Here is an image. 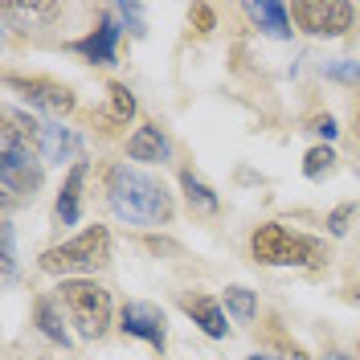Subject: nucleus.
<instances>
[{
	"mask_svg": "<svg viewBox=\"0 0 360 360\" xmlns=\"http://www.w3.org/2000/svg\"><path fill=\"white\" fill-rule=\"evenodd\" d=\"M107 201H111L115 217H123L127 225H164L172 221V197L156 176L115 164L107 172Z\"/></svg>",
	"mask_w": 360,
	"mask_h": 360,
	"instance_id": "f257e3e1",
	"label": "nucleus"
},
{
	"mask_svg": "<svg viewBox=\"0 0 360 360\" xmlns=\"http://www.w3.org/2000/svg\"><path fill=\"white\" fill-rule=\"evenodd\" d=\"M250 254L262 266H319L328 254L307 233H291L287 225L266 221L250 233Z\"/></svg>",
	"mask_w": 360,
	"mask_h": 360,
	"instance_id": "f03ea898",
	"label": "nucleus"
},
{
	"mask_svg": "<svg viewBox=\"0 0 360 360\" xmlns=\"http://www.w3.org/2000/svg\"><path fill=\"white\" fill-rule=\"evenodd\" d=\"M0 188L4 197H33L41 188V160L33 152V143L21 131L4 127L0 131Z\"/></svg>",
	"mask_w": 360,
	"mask_h": 360,
	"instance_id": "7ed1b4c3",
	"label": "nucleus"
},
{
	"mask_svg": "<svg viewBox=\"0 0 360 360\" xmlns=\"http://www.w3.org/2000/svg\"><path fill=\"white\" fill-rule=\"evenodd\" d=\"M107 262H111V233L103 225H90L78 238H70L62 246H49L41 254V270H49V274H66V270L86 274V270H98Z\"/></svg>",
	"mask_w": 360,
	"mask_h": 360,
	"instance_id": "20e7f679",
	"label": "nucleus"
},
{
	"mask_svg": "<svg viewBox=\"0 0 360 360\" xmlns=\"http://www.w3.org/2000/svg\"><path fill=\"white\" fill-rule=\"evenodd\" d=\"M58 299L66 303L70 319L78 323V332L86 340H98L107 332V323H111V295L103 291L98 283H90V278H62Z\"/></svg>",
	"mask_w": 360,
	"mask_h": 360,
	"instance_id": "39448f33",
	"label": "nucleus"
},
{
	"mask_svg": "<svg viewBox=\"0 0 360 360\" xmlns=\"http://www.w3.org/2000/svg\"><path fill=\"white\" fill-rule=\"evenodd\" d=\"M291 17L299 29H307L315 37H344L352 29L356 8L348 0H295Z\"/></svg>",
	"mask_w": 360,
	"mask_h": 360,
	"instance_id": "423d86ee",
	"label": "nucleus"
},
{
	"mask_svg": "<svg viewBox=\"0 0 360 360\" xmlns=\"http://www.w3.org/2000/svg\"><path fill=\"white\" fill-rule=\"evenodd\" d=\"M119 328L135 340H148L152 348L164 352V344H168V323H164V311H160L156 303H127L123 315H119Z\"/></svg>",
	"mask_w": 360,
	"mask_h": 360,
	"instance_id": "0eeeda50",
	"label": "nucleus"
},
{
	"mask_svg": "<svg viewBox=\"0 0 360 360\" xmlns=\"http://www.w3.org/2000/svg\"><path fill=\"white\" fill-rule=\"evenodd\" d=\"M8 90H21L29 107H41L49 115H70L74 111V94L58 82H45V78H8Z\"/></svg>",
	"mask_w": 360,
	"mask_h": 360,
	"instance_id": "6e6552de",
	"label": "nucleus"
},
{
	"mask_svg": "<svg viewBox=\"0 0 360 360\" xmlns=\"http://www.w3.org/2000/svg\"><path fill=\"white\" fill-rule=\"evenodd\" d=\"M115 49H119V25H115L111 17H103L94 33H86L82 41H74V53H82V58L98 62V66H111Z\"/></svg>",
	"mask_w": 360,
	"mask_h": 360,
	"instance_id": "1a4fd4ad",
	"label": "nucleus"
},
{
	"mask_svg": "<svg viewBox=\"0 0 360 360\" xmlns=\"http://www.w3.org/2000/svg\"><path fill=\"white\" fill-rule=\"evenodd\" d=\"M127 156L143 160V164H164V160L172 156V143H168V135L160 131L156 123H143V127H135V135L127 139Z\"/></svg>",
	"mask_w": 360,
	"mask_h": 360,
	"instance_id": "9d476101",
	"label": "nucleus"
},
{
	"mask_svg": "<svg viewBox=\"0 0 360 360\" xmlns=\"http://www.w3.org/2000/svg\"><path fill=\"white\" fill-rule=\"evenodd\" d=\"M246 13L258 21V29L266 33V37H278V41H287L295 29H291V8L287 4H278V0H250Z\"/></svg>",
	"mask_w": 360,
	"mask_h": 360,
	"instance_id": "9b49d317",
	"label": "nucleus"
},
{
	"mask_svg": "<svg viewBox=\"0 0 360 360\" xmlns=\"http://www.w3.org/2000/svg\"><path fill=\"white\" fill-rule=\"evenodd\" d=\"M41 156L49 160V164H82L78 160V135L70 131V127H62V123H41Z\"/></svg>",
	"mask_w": 360,
	"mask_h": 360,
	"instance_id": "f8f14e48",
	"label": "nucleus"
},
{
	"mask_svg": "<svg viewBox=\"0 0 360 360\" xmlns=\"http://www.w3.org/2000/svg\"><path fill=\"white\" fill-rule=\"evenodd\" d=\"M180 307L193 315V323L201 328L205 336L221 340L225 332H229V323H225V315H221V307H217V299H209V295H184V299H180Z\"/></svg>",
	"mask_w": 360,
	"mask_h": 360,
	"instance_id": "ddd939ff",
	"label": "nucleus"
},
{
	"mask_svg": "<svg viewBox=\"0 0 360 360\" xmlns=\"http://www.w3.org/2000/svg\"><path fill=\"white\" fill-rule=\"evenodd\" d=\"M82 180H86V164H74L62 193H58V221L62 225H74L82 217Z\"/></svg>",
	"mask_w": 360,
	"mask_h": 360,
	"instance_id": "4468645a",
	"label": "nucleus"
},
{
	"mask_svg": "<svg viewBox=\"0 0 360 360\" xmlns=\"http://www.w3.org/2000/svg\"><path fill=\"white\" fill-rule=\"evenodd\" d=\"M180 188H184V197H188V205L197 209V213H217V193L205 184L201 176H193V172H180Z\"/></svg>",
	"mask_w": 360,
	"mask_h": 360,
	"instance_id": "2eb2a0df",
	"label": "nucleus"
},
{
	"mask_svg": "<svg viewBox=\"0 0 360 360\" xmlns=\"http://www.w3.org/2000/svg\"><path fill=\"white\" fill-rule=\"evenodd\" d=\"M37 328H41V336H49L53 344L70 348V332H66V323H62V315H58V303H49V299L37 303Z\"/></svg>",
	"mask_w": 360,
	"mask_h": 360,
	"instance_id": "dca6fc26",
	"label": "nucleus"
},
{
	"mask_svg": "<svg viewBox=\"0 0 360 360\" xmlns=\"http://www.w3.org/2000/svg\"><path fill=\"white\" fill-rule=\"evenodd\" d=\"M225 311L233 315L238 323H250L254 311H258V299H254V291H246V287H225Z\"/></svg>",
	"mask_w": 360,
	"mask_h": 360,
	"instance_id": "f3484780",
	"label": "nucleus"
},
{
	"mask_svg": "<svg viewBox=\"0 0 360 360\" xmlns=\"http://www.w3.org/2000/svg\"><path fill=\"white\" fill-rule=\"evenodd\" d=\"M336 172V152L332 148H311L307 156H303V176L307 180H323Z\"/></svg>",
	"mask_w": 360,
	"mask_h": 360,
	"instance_id": "a211bd4d",
	"label": "nucleus"
},
{
	"mask_svg": "<svg viewBox=\"0 0 360 360\" xmlns=\"http://www.w3.org/2000/svg\"><path fill=\"white\" fill-rule=\"evenodd\" d=\"M4 8H8L13 17H25V21H53V17L62 13V4H17V0L4 4Z\"/></svg>",
	"mask_w": 360,
	"mask_h": 360,
	"instance_id": "6ab92c4d",
	"label": "nucleus"
},
{
	"mask_svg": "<svg viewBox=\"0 0 360 360\" xmlns=\"http://www.w3.org/2000/svg\"><path fill=\"white\" fill-rule=\"evenodd\" d=\"M131 115H135V98H131V90L123 86V82H111V119L127 123Z\"/></svg>",
	"mask_w": 360,
	"mask_h": 360,
	"instance_id": "aec40b11",
	"label": "nucleus"
},
{
	"mask_svg": "<svg viewBox=\"0 0 360 360\" xmlns=\"http://www.w3.org/2000/svg\"><path fill=\"white\" fill-rule=\"evenodd\" d=\"M0 270H4V278L17 274V246H13V225L8 221L0 225Z\"/></svg>",
	"mask_w": 360,
	"mask_h": 360,
	"instance_id": "412c9836",
	"label": "nucleus"
},
{
	"mask_svg": "<svg viewBox=\"0 0 360 360\" xmlns=\"http://www.w3.org/2000/svg\"><path fill=\"white\" fill-rule=\"evenodd\" d=\"M356 217V205L348 201V205H340V209H332L328 213V233H336V238H344L348 233V221Z\"/></svg>",
	"mask_w": 360,
	"mask_h": 360,
	"instance_id": "4be33fe9",
	"label": "nucleus"
},
{
	"mask_svg": "<svg viewBox=\"0 0 360 360\" xmlns=\"http://www.w3.org/2000/svg\"><path fill=\"white\" fill-rule=\"evenodd\" d=\"M188 21L197 25V33H213V25H217V13H213L209 4H193V13H188Z\"/></svg>",
	"mask_w": 360,
	"mask_h": 360,
	"instance_id": "5701e85b",
	"label": "nucleus"
},
{
	"mask_svg": "<svg viewBox=\"0 0 360 360\" xmlns=\"http://www.w3.org/2000/svg\"><path fill=\"white\" fill-rule=\"evenodd\" d=\"M328 78H336V82H360V66L356 62H332Z\"/></svg>",
	"mask_w": 360,
	"mask_h": 360,
	"instance_id": "b1692460",
	"label": "nucleus"
},
{
	"mask_svg": "<svg viewBox=\"0 0 360 360\" xmlns=\"http://www.w3.org/2000/svg\"><path fill=\"white\" fill-rule=\"evenodd\" d=\"M119 13H123V21H131V33L135 37H143V13H139V4H119Z\"/></svg>",
	"mask_w": 360,
	"mask_h": 360,
	"instance_id": "393cba45",
	"label": "nucleus"
},
{
	"mask_svg": "<svg viewBox=\"0 0 360 360\" xmlns=\"http://www.w3.org/2000/svg\"><path fill=\"white\" fill-rule=\"evenodd\" d=\"M315 135H323V139H336V119H332V115H323V119H315V127H311Z\"/></svg>",
	"mask_w": 360,
	"mask_h": 360,
	"instance_id": "a878e982",
	"label": "nucleus"
},
{
	"mask_svg": "<svg viewBox=\"0 0 360 360\" xmlns=\"http://www.w3.org/2000/svg\"><path fill=\"white\" fill-rule=\"evenodd\" d=\"M246 360H278V356H266V352H254V356H246Z\"/></svg>",
	"mask_w": 360,
	"mask_h": 360,
	"instance_id": "bb28decb",
	"label": "nucleus"
},
{
	"mask_svg": "<svg viewBox=\"0 0 360 360\" xmlns=\"http://www.w3.org/2000/svg\"><path fill=\"white\" fill-rule=\"evenodd\" d=\"M328 360H352V356H344V352H332V356H328Z\"/></svg>",
	"mask_w": 360,
	"mask_h": 360,
	"instance_id": "cd10ccee",
	"label": "nucleus"
},
{
	"mask_svg": "<svg viewBox=\"0 0 360 360\" xmlns=\"http://www.w3.org/2000/svg\"><path fill=\"white\" fill-rule=\"evenodd\" d=\"M356 131H360V115H356Z\"/></svg>",
	"mask_w": 360,
	"mask_h": 360,
	"instance_id": "c85d7f7f",
	"label": "nucleus"
}]
</instances>
